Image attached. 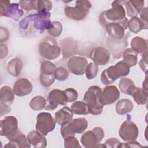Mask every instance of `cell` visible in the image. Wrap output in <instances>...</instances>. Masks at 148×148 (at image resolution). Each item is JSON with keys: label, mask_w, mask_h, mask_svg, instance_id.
Masks as SVG:
<instances>
[{"label": "cell", "mask_w": 148, "mask_h": 148, "mask_svg": "<svg viewBox=\"0 0 148 148\" xmlns=\"http://www.w3.org/2000/svg\"><path fill=\"white\" fill-rule=\"evenodd\" d=\"M98 72V65L94 62H91L87 65L86 70L85 74L86 77L88 80L94 79L97 75Z\"/></svg>", "instance_id": "35"}, {"label": "cell", "mask_w": 148, "mask_h": 148, "mask_svg": "<svg viewBox=\"0 0 148 148\" xmlns=\"http://www.w3.org/2000/svg\"><path fill=\"white\" fill-rule=\"evenodd\" d=\"M1 58H3L5 57L8 53V47L5 45L3 44H1Z\"/></svg>", "instance_id": "46"}, {"label": "cell", "mask_w": 148, "mask_h": 148, "mask_svg": "<svg viewBox=\"0 0 148 148\" xmlns=\"http://www.w3.org/2000/svg\"><path fill=\"white\" fill-rule=\"evenodd\" d=\"M56 66L51 61H44L40 65V73L44 75H54Z\"/></svg>", "instance_id": "33"}, {"label": "cell", "mask_w": 148, "mask_h": 148, "mask_svg": "<svg viewBox=\"0 0 148 148\" xmlns=\"http://www.w3.org/2000/svg\"><path fill=\"white\" fill-rule=\"evenodd\" d=\"M10 112V106L3 105L1 104V115L2 116L3 114L8 113Z\"/></svg>", "instance_id": "47"}, {"label": "cell", "mask_w": 148, "mask_h": 148, "mask_svg": "<svg viewBox=\"0 0 148 148\" xmlns=\"http://www.w3.org/2000/svg\"><path fill=\"white\" fill-rule=\"evenodd\" d=\"M62 31V24L57 21H53V27L47 30L49 35L53 37L59 36Z\"/></svg>", "instance_id": "36"}, {"label": "cell", "mask_w": 148, "mask_h": 148, "mask_svg": "<svg viewBox=\"0 0 148 148\" xmlns=\"http://www.w3.org/2000/svg\"><path fill=\"white\" fill-rule=\"evenodd\" d=\"M134 105L132 101L127 98L122 99L116 105V111L119 115H124L132 111Z\"/></svg>", "instance_id": "26"}, {"label": "cell", "mask_w": 148, "mask_h": 148, "mask_svg": "<svg viewBox=\"0 0 148 148\" xmlns=\"http://www.w3.org/2000/svg\"><path fill=\"white\" fill-rule=\"evenodd\" d=\"M147 7L144 8L139 13L140 18L146 23H147Z\"/></svg>", "instance_id": "45"}, {"label": "cell", "mask_w": 148, "mask_h": 148, "mask_svg": "<svg viewBox=\"0 0 148 148\" xmlns=\"http://www.w3.org/2000/svg\"><path fill=\"white\" fill-rule=\"evenodd\" d=\"M88 123L84 117L72 119L67 124L61 125V134L64 139L71 136H75V134H82L87 128Z\"/></svg>", "instance_id": "7"}, {"label": "cell", "mask_w": 148, "mask_h": 148, "mask_svg": "<svg viewBox=\"0 0 148 148\" xmlns=\"http://www.w3.org/2000/svg\"><path fill=\"white\" fill-rule=\"evenodd\" d=\"M46 100L40 95L35 96L32 98L29 103L30 108L34 110H40L45 108Z\"/></svg>", "instance_id": "32"}, {"label": "cell", "mask_w": 148, "mask_h": 148, "mask_svg": "<svg viewBox=\"0 0 148 148\" xmlns=\"http://www.w3.org/2000/svg\"><path fill=\"white\" fill-rule=\"evenodd\" d=\"M128 28L130 31L134 34L140 32L143 29H147V23L143 22L138 17H132L128 23Z\"/></svg>", "instance_id": "28"}, {"label": "cell", "mask_w": 148, "mask_h": 148, "mask_svg": "<svg viewBox=\"0 0 148 148\" xmlns=\"http://www.w3.org/2000/svg\"><path fill=\"white\" fill-rule=\"evenodd\" d=\"M1 135L9 139L14 135L19 130L18 121L16 117L13 116H8L4 117L0 121Z\"/></svg>", "instance_id": "13"}, {"label": "cell", "mask_w": 148, "mask_h": 148, "mask_svg": "<svg viewBox=\"0 0 148 148\" xmlns=\"http://www.w3.org/2000/svg\"><path fill=\"white\" fill-rule=\"evenodd\" d=\"M124 1H114L112 3V9L102 12L99 16V22L104 25L110 22L122 20L125 18V10L123 5Z\"/></svg>", "instance_id": "4"}, {"label": "cell", "mask_w": 148, "mask_h": 148, "mask_svg": "<svg viewBox=\"0 0 148 148\" xmlns=\"http://www.w3.org/2000/svg\"><path fill=\"white\" fill-rule=\"evenodd\" d=\"M120 143V142L115 138H110L107 139L103 143L105 147L106 148H115L117 147L118 145Z\"/></svg>", "instance_id": "43"}, {"label": "cell", "mask_w": 148, "mask_h": 148, "mask_svg": "<svg viewBox=\"0 0 148 148\" xmlns=\"http://www.w3.org/2000/svg\"><path fill=\"white\" fill-rule=\"evenodd\" d=\"M71 110L73 113L79 115H87L89 114L87 105L83 101H76L71 105Z\"/></svg>", "instance_id": "31"}, {"label": "cell", "mask_w": 148, "mask_h": 148, "mask_svg": "<svg viewBox=\"0 0 148 148\" xmlns=\"http://www.w3.org/2000/svg\"><path fill=\"white\" fill-rule=\"evenodd\" d=\"M65 92L67 99H68V102H72L75 101L77 97H78V94L77 91L72 88H66L65 90H64Z\"/></svg>", "instance_id": "40"}, {"label": "cell", "mask_w": 148, "mask_h": 148, "mask_svg": "<svg viewBox=\"0 0 148 148\" xmlns=\"http://www.w3.org/2000/svg\"><path fill=\"white\" fill-rule=\"evenodd\" d=\"M134 83L132 80L129 78L124 77L120 79L119 83V87L120 91L125 94H128L131 88L134 86Z\"/></svg>", "instance_id": "34"}, {"label": "cell", "mask_w": 148, "mask_h": 148, "mask_svg": "<svg viewBox=\"0 0 148 148\" xmlns=\"http://www.w3.org/2000/svg\"><path fill=\"white\" fill-rule=\"evenodd\" d=\"M56 78L54 75L40 74V81L44 87H49L53 84Z\"/></svg>", "instance_id": "39"}, {"label": "cell", "mask_w": 148, "mask_h": 148, "mask_svg": "<svg viewBox=\"0 0 148 148\" xmlns=\"http://www.w3.org/2000/svg\"><path fill=\"white\" fill-rule=\"evenodd\" d=\"M142 146L138 142L135 140L128 141L126 143H121L118 145L117 147H141Z\"/></svg>", "instance_id": "44"}, {"label": "cell", "mask_w": 148, "mask_h": 148, "mask_svg": "<svg viewBox=\"0 0 148 148\" xmlns=\"http://www.w3.org/2000/svg\"><path fill=\"white\" fill-rule=\"evenodd\" d=\"M13 90L14 94L17 96H25L32 92V85L28 79L26 78H20L14 83Z\"/></svg>", "instance_id": "18"}, {"label": "cell", "mask_w": 148, "mask_h": 148, "mask_svg": "<svg viewBox=\"0 0 148 148\" xmlns=\"http://www.w3.org/2000/svg\"><path fill=\"white\" fill-rule=\"evenodd\" d=\"M146 77H145V80L143 81V84H142V88L146 91H147V75H146Z\"/></svg>", "instance_id": "48"}, {"label": "cell", "mask_w": 148, "mask_h": 148, "mask_svg": "<svg viewBox=\"0 0 148 148\" xmlns=\"http://www.w3.org/2000/svg\"><path fill=\"white\" fill-rule=\"evenodd\" d=\"M9 142L5 145V147H31V145L28 141L27 138L20 130L17 132L8 139Z\"/></svg>", "instance_id": "19"}, {"label": "cell", "mask_w": 148, "mask_h": 148, "mask_svg": "<svg viewBox=\"0 0 148 148\" xmlns=\"http://www.w3.org/2000/svg\"><path fill=\"white\" fill-rule=\"evenodd\" d=\"M128 95H131L138 105H145L147 102V91H146L142 88L138 87L135 85L130 89Z\"/></svg>", "instance_id": "22"}, {"label": "cell", "mask_w": 148, "mask_h": 148, "mask_svg": "<svg viewBox=\"0 0 148 148\" xmlns=\"http://www.w3.org/2000/svg\"><path fill=\"white\" fill-rule=\"evenodd\" d=\"M67 103L68 99L65 92L59 89H53L48 95L45 109L47 110H53L58 105H65Z\"/></svg>", "instance_id": "12"}, {"label": "cell", "mask_w": 148, "mask_h": 148, "mask_svg": "<svg viewBox=\"0 0 148 148\" xmlns=\"http://www.w3.org/2000/svg\"><path fill=\"white\" fill-rule=\"evenodd\" d=\"M23 63L19 58H12L7 65V71L8 73L13 76H18L23 69Z\"/></svg>", "instance_id": "25"}, {"label": "cell", "mask_w": 148, "mask_h": 148, "mask_svg": "<svg viewBox=\"0 0 148 148\" xmlns=\"http://www.w3.org/2000/svg\"><path fill=\"white\" fill-rule=\"evenodd\" d=\"M92 5L90 1L86 0H78L76 1L75 7L66 6L64 12L66 16L72 20H83L88 13Z\"/></svg>", "instance_id": "5"}, {"label": "cell", "mask_w": 148, "mask_h": 148, "mask_svg": "<svg viewBox=\"0 0 148 148\" xmlns=\"http://www.w3.org/2000/svg\"><path fill=\"white\" fill-rule=\"evenodd\" d=\"M89 57L97 65H105L109 61L110 54L106 48L97 46L90 51Z\"/></svg>", "instance_id": "17"}, {"label": "cell", "mask_w": 148, "mask_h": 148, "mask_svg": "<svg viewBox=\"0 0 148 148\" xmlns=\"http://www.w3.org/2000/svg\"><path fill=\"white\" fill-rule=\"evenodd\" d=\"M20 4L17 3H11L10 8L5 16L12 18L14 20H18L24 14V11L20 8Z\"/></svg>", "instance_id": "30"}, {"label": "cell", "mask_w": 148, "mask_h": 148, "mask_svg": "<svg viewBox=\"0 0 148 148\" xmlns=\"http://www.w3.org/2000/svg\"><path fill=\"white\" fill-rule=\"evenodd\" d=\"M88 65V61L84 57L72 56L67 62L68 69L76 75H82Z\"/></svg>", "instance_id": "15"}, {"label": "cell", "mask_w": 148, "mask_h": 148, "mask_svg": "<svg viewBox=\"0 0 148 148\" xmlns=\"http://www.w3.org/2000/svg\"><path fill=\"white\" fill-rule=\"evenodd\" d=\"M56 124V120L50 113L42 112L37 116L35 128L38 131L46 136L54 130Z\"/></svg>", "instance_id": "9"}, {"label": "cell", "mask_w": 148, "mask_h": 148, "mask_svg": "<svg viewBox=\"0 0 148 148\" xmlns=\"http://www.w3.org/2000/svg\"><path fill=\"white\" fill-rule=\"evenodd\" d=\"M131 49L136 53L143 54L147 51L146 40L140 36H135L131 41Z\"/></svg>", "instance_id": "27"}, {"label": "cell", "mask_w": 148, "mask_h": 148, "mask_svg": "<svg viewBox=\"0 0 148 148\" xmlns=\"http://www.w3.org/2000/svg\"><path fill=\"white\" fill-rule=\"evenodd\" d=\"M10 1H0V16H5L8 12L10 6Z\"/></svg>", "instance_id": "42"}, {"label": "cell", "mask_w": 148, "mask_h": 148, "mask_svg": "<svg viewBox=\"0 0 148 148\" xmlns=\"http://www.w3.org/2000/svg\"><path fill=\"white\" fill-rule=\"evenodd\" d=\"M120 97V91L115 86L105 87L101 91L99 101L104 106L114 103Z\"/></svg>", "instance_id": "16"}, {"label": "cell", "mask_w": 148, "mask_h": 148, "mask_svg": "<svg viewBox=\"0 0 148 148\" xmlns=\"http://www.w3.org/2000/svg\"><path fill=\"white\" fill-rule=\"evenodd\" d=\"M101 91L99 86H91L84 95L83 101L87 105L89 113L92 115H99L103 111V105L99 101Z\"/></svg>", "instance_id": "3"}, {"label": "cell", "mask_w": 148, "mask_h": 148, "mask_svg": "<svg viewBox=\"0 0 148 148\" xmlns=\"http://www.w3.org/2000/svg\"><path fill=\"white\" fill-rule=\"evenodd\" d=\"M104 137L103 130L100 127H96L92 130L84 132L81 136L80 142L86 148L97 147Z\"/></svg>", "instance_id": "8"}, {"label": "cell", "mask_w": 148, "mask_h": 148, "mask_svg": "<svg viewBox=\"0 0 148 148\" xmlns=\"http://www.w3.org/2000/svg\"><path fill=\"white\" fill-rule=\"evenodd\" d=\"M128 20L125 17L120 21L108 23L104 25V27L107 34L110 37L116 40H121L124 36L125 30L128 27Z\"/></svg>", "instance_id": "11"}, {"label": "cell", "mask_w": 148, "mask_h": 148, "mask_svg": "<svg viewBox=\"0 0 148 148\" xmlns=\"http://www.w3.org/2000/svg\"><path fill=\"white\" fill-rule=\"evenodd\" d=\"M130 118V115H127V120L122 123L119 130V136L125 142L136 140L139 135L137 125Z\"/></svg>", "instance_id": "10"}, {"label": "cell", "mask_w": 148, "mask_h": 148, "mask_svg": "<svg viewBox=\"0 0 148 148\" xmlns=\"http://www.w3.org/2000/svg\"><path fill=\"white\" fill-rule=\"evenodd\" d=\"M144 1H125V6L127 15L130 17H136L144 8Z\"/></svg>", "instance_id": "20"}, {"label": "cell", "mask_w": 148, "mask_h": 148, "mask_svg": "<svg viewBox=\"0 0 148 148\" xmlns=\"http://www.w3.org/2000/svg\"><path fill=\"white\" fill-rule=\"evenodd\" d=\"M73 115V113L71 108L64 106L55 113V120L56 123L61 126L72 120Z\"/></svg>", "instance_id": "23"}, {"label": "cell", "mask_w": 148, "mask_h": 148, "mask_svg": "<svg viewBox=\"0 0 148 148\" xmlns=\"http://www.w3.org/2000/svg\"><path fill=\"white\" fill-rule=\"evenodd\" d=\"M54 76L56 79L59 81H64L68 79L69 72L68 69L64 67H58L54 71Z\"/></svg>", "instance_id": "37"}, {"label": "cell", "mask_w": 148, "mask_h": 148, "mask_svg": "<svg viewBox=\"0 0 148 148\" xmlns=\"http://www.w3.org/2000/svg\"><path fill=\"white\" fill-rule=\"evenodd\" d=\"M38 51L40 55L47 60H54L61 54V48L57 41L50 37L45 38L39 44Z\"/></svg>", "instance_id": "6"}, {"label": "cell", "mask_w": 148, "mask_h": 148, "mask_svg": "<svg viewBox=\"0 0 148 148\" xmlns=\"http://www.w3.org/2000/svg\"><path fill=\"white\" fill-rule=\"evenodd\" d=\"M139 65L141 69L145 73L146 75L147 73V51H145L142 54V57L139 62Z\"/></svg>", "instance_id": "41"}, {"label": "cell", "mask_w": 148, "mask_h": 148, "mask_svg": "<svg viewBox=\"0 0 148 148\" xmlns=\"http://www.w3.org/2000/svg\"><path fill=\"white\" fill-rule=\"evenodd\" d=\"M51 14L47 11H38L37 13L30 14L22 20L19 27L22 29H25L28 27L29 22L34 21L35 28L41 32L49 30L53 27V21L50 20Z\"/></svg>", "instance_id": "1"}, {"label": "cell", "mask_w": 148, "mask_h": 148, "mask_svg": "<svg viewBox=\"0 0 148 148\" xmlns=\"http://www.w3.org/2000/svg\"><path fill=\"white\" fill-rule=\"evenodd\" d=\"M130 72V66L123 61H121L103 71L100 77L101 81L103 84L108 85L120 77L127 76Z\"/></svg>", "instance_id": "2"}, {"label": "cell", "mask_w": 148, "mask_h": 148, "mask_svg": "<svg viewBox=\"0 0 148 148\" xmlns=\"http://www.w3.org/2000/svg\"><path fill=\"white\" fill-rule=\"evenodd\" d=\"M19 4L21 9L26 11L35 9L38 11H47L51 10L52 2L50 1H20Z\"/></svg>", "instance_id": "14"}, {"label": "cell", "mask_w": 148, "mask_h": 148, "mask_svg": "<svg viewBox=\"0 0 148 148\" xmlns=\"http://www.w3.org/2000/svg\"><path fill=\"white\" fill-rule=\"evenodd\" d=\"M64 147L65 148H81L78 140L74 136H68L64 139Z\"/></svg>", "instance_id": "38"}, {"label": "cell", "mask_w": 148, "mask_h": 148, "mask_svg": "<svg viewBox=\"0 0 148 148\" xmlns=\"http://www.w3.org/2000/svg\"><path fill=\"white\" fill-rule=\"evenodd\" d=\"M14 100V93L13 90L8 86H4L0 90L1 104L10 106Z\"/></svg>", "instance_id": "24"}, {"label": "cell", "mask_w": 148, "mask_h": 148, "mask_svg": "<svg viewBox=\"0 0 148 148\" xmlns=\"http://www.w3.org/2000/svg\"><path fill=\"white\" fill-rule=\"evenodd\" d=\"M27 139L29 144L36 148H43L47 146V140L45 136L37 130L29 132Z\"/></svg>", "instance_id": "21"}, {"label": "cell", "mask_w": 148, "mask_h": 148, "mask_svg": "<svg viewBox=\"0 0 148 148\" xmlns=\"http://www.w3.org/2000/svg\"><path fill=\"white\" fill-rule=\"evenodd\" d=\"M123 61L127 64L130 67L134 66L138 62V53L131 48L125 49L123 53Z\"/></svg>", "instance_id": "29"}]
</instances>
